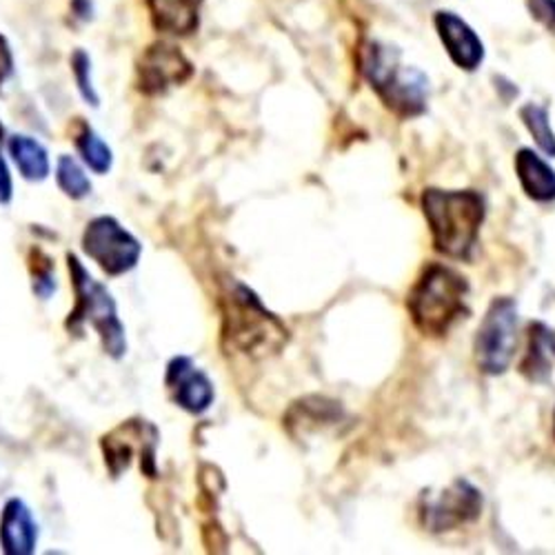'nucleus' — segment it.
Returning a JSON list of instances; mask_svg holds the SVG:
<instances>
[{
    "instance_id": "nucleus-1",
    "label": "nucleus",
    "mask_w": 555,
    "mask_h": 555,
    "mask_svg": "<svg viewBox=\"0 0 555 555\" xmlns=\"http://www.w3.org/2000/svg\"><path fill=\"white\" fill-rule=\"evenodd\" d=\"M289 332L245 285L234 283L222 298V345L229 353L267 358L281 351Z\"/></svg>"
},
{
    "instance_id": "nucleus-2",
    "label": "nucleus",
    "mask_w": 555,
    "mask_h": 555,
    "mask_svg": "<svg viewBox=\"0 0 555 555\" xmlns=\"http://www.w3.org/2000/svg\"><path fill=\"white\" fill-rule=\"evenodd\" d=\"M423 211L431 229L434 249L453 260H469L487 216L485 198L474 192L425 190Z\"/></svg>"
},
{
    "instance_id": "nucleus-3",
    "label": "nucleus",
    "mask_w": 555,
    "mask_h": 555,
    "mask_svg": "<svg viewBox=\"0 0 555 555\" xmlns=\"http://www.w3.org/2000/svg\"><path fill=\"white\" fill-rule=\"evenodd\" d=\"M360 72L398 118L409 120L427 112L429 78L418 67L402 65L400 54L389 44L364 42L360 48Z\"/></svg>"
},
{
    "instance_id": "nucleus-4",
    "label": "nucleus",
    "mask_w": 555,
    "mask_h": 555,
    "mask_svg": "<svg viewBox=\"0 0 555 555\" xmlns=\"http://www.w3.org/2000/svg\"><path fill=\"white\" fill-rule=\"evenodd\" d=\"M467 296L469 283L465 275L440 262H431L411 287L406 309L415 330L423 336L440 338L469 313Z\"/></svg>"
},
{
    "instance_id": "nucleus-5",
    "label": "nucleus",
    "mask_w": 555,
    "mask_h": 555,
    "mask_svg": "<svg viewBox=\"0 0 555 555\" xmlns=\"http://www.w3.org/2000/svg\"><path fill=\"white\" fill-rule=\"evenodd\" d=\"M67 260H69L74 292H76V307L69 313L67 327L74 334L82 332L85 325L94 327L96 334L101 336L103 349L112 358H122L127 351L125 327L118 320V309L112 294L99 281L91 278V273L82 267V262L76 256L69 254Z\"/></svg>"
},
{
    "instance_id": "nucleus-6",
    "label": "nucleus",
    "mask_w": 555,
    "mask_h": 555,
    "mask_svg": "<svg viewBox=\"0 0 555 555\" xmlns=\"http://www.w3.org/2000/svg\"><path fill=\"white\" fill-rule=\"evenodd\" d=\"M518 305L512 298H495L487 309L476 336V360L487 376H502L516 356Z\"/></svg>"
},
{
    "instance_id": "nucleus-7",
    "label": "nucleus",
    "mask_w": 555,
    "mask_h": 555,
    "mask_svg": "<svg viewBox=\"0 0 555 555\" xmlns=\"http://www.w3.org/2000/svg\"><path fill=\"white\" fill-rule=\"evenodd\" d=\"M82 249L107 275L131 271L143 254L141 243L112 216H99L87 224Z\"/></svg>"
},
{
    "instance_id": "nucleus-8",
    "label": "nucleus",
    "mask_w": 555,
    "mask_h": 555,
    "mask_svg": "<svg viewBox=\"0 0 555 555\" xmlns=\"http://www.w3.org/2000/svg\"><path fill=\"white\" fill-rule=\"evenodd\" d=\"M482 491L469 480L457 478L438 498H427L421 512L423 525L434 533L460 529L482 516Z\"/></svg>"
},
{
    "instance_id": "nucleus-9",
    "label": "nucleus",
    "mask_w": 555,
    "mask_h": 555,
    "mask_svg": "<svg viewBox=\"0 0 555 555\" xmlns=\"http://www.w3.org/2000/svg\"><path fill=\"white\" fill-rule=\"evenodd\" d=\"M138 89L147 96L165 94L167 89L188 82L194 76L192 61L171 42H156L138 61Z\"/></svg>"
},
{
    "instance_id": "nucleus-10",
    "label": "nucleus",
    "mask_w": 555,
    "mask_h": 555,
    "mask_svg": "<svg viewBox=\"0 0 555 555\" xmlns=\"http://www.w3.org/2000/svg\"><path fill=\"white\" fill-rule=\"evenodd\" d=\"M434 25L442 48L447 50L455 67L465 72H476L485 63V42L465 18H460L449 10H440L434 16Z\"/></svg>"
},
{
    "instance_id": "nucleus-11",
    "label": "nucleus",
    "mask_w": 555,
    "mask_h": 555,
    "mask_svg": "<svg viewBox=\"0 0 555 555\" xmlns=\"http://www.w3.org/2000/svg\"><path fill=\"white\" fill-rule=\"evenodd\" d=\"M145 423V421H143ZM141 421H129L125 425H120L118 429H114L109 436L103 438V451H105V465L109 469V474L114 478H120L122 472L129 469L131 465V455L133 451H141L145 462L150 465L152 474H154V453H156V444H158V431L154 425H147V429L143 431V436L135 440L138 431L143 427Z\"/></svg>"
},
{
    "instance_id": "nucleus-12",
    "label": "nucleus",
    "mask_w": 555,
    "mask_h": 555,
    "mask_svg": "<svg viewBox=\"0 0 555 555\" xmlns=\"http://www.w3.org/2000/svg\"><path fill=\"white\" fill-rule=\"evenodd\" d=\"M167 389L178 406L190 413H205L214 404V385L192 358H173L167 366Z\"/></svg>"
},
{
    "instance_id": "nucleus-13",
    "label": "nucleus",
    "mask_w": 555,
    "mask_h": 555,
    "mask_svg": "<svg viewBox=\"0 0 555 555\" xmlns=\"http://www.w3.org/2000/svg\"><path fill=\"white\" fill-rule=\"evenodd\" d=\"M38 542V525L29 512V506L12 498L0 518V546L8 555H29Z\"/></svg>"
},
{
    "instance_id": "nucleus-14",
    "label": "nucleus",
    "mask_w": 555,
    "mask_h": 555,
    "mask_svg": "<svg viewBox=\"0 0 555 555\" xmlns=\"http://www.w3.org/2000/svg\"><path fill=\"white\" fill-rule=\"evenodd\" d=\"M205 0H147L152 23L169 36H192L201 27Z\"/></svg>"
},
{
    "instance_id": "nucleus-15",
    "label": "nucleus",
    "mask_w": 555,
    "mask_h": 555,
    "mask_svg": "<svg viewBox=\"0 0 555 555\" xmlns=\"http://www.w3.org/2000/svg\"><path fill=\"white\" fill-rule=\"evenodd\" d=\"M516 173L522 192L535 203L555 201V169L533 150H520L516 154Z\"/></svg>"
},
{
    "instance_id": "nucleus-16",
    "label": "nucleus",
    "mask_w": 555,
    "mask_h": 555,
    "mask_svg": "<svg viewBox=\"0 0 555 555\" xmlns=\"http://www.w3.org/2000/svg\"><path fill=\"white\" fill-rule=\"evenodd\" d=\"M548 332L551 330L542 322H533L529 327V351L520 364V372L531 383H546L553 372Z\"/></svg>"
},
{
    "instance_id": "nucleus-17",
    "label": "nucleus",
    "mask_w": 555,
    "mask_h": 555,
    "mask_svg": "<svg viewBox=\"0 0 555 555\" xmlns=\"http://www.w3.org/2000/svg\"><path fill=\"white\" fill-rule=\"evenodd\" d=\"M10 154L27 180H44L50 173V158L44 147L29 135H12Z\"/></svg>"
},
{
    "instance_id": "nucleus-18",
    "label": "nucleus",
    "mask_w": 555,
    "mask_h": 555,
    "mask_svg": "<svg viewBox=\"0 0 555 555\" xmlns=\"http://www.w3.org/2000/svg\"><path fill=\"white\" fill-rule=\"evenodd\" d=\"M76 147L89 169H94L96 173H107L112 169V163H114L112 150L107 147L103 138L85 122L76 131Z\"/></svg>"
},
{
    "instance_id": "nucleus-19",
    "label": "nucleus",
    "mask_w": 555,
    "mask_h": 555,
    "mask_svg": "<svg viewBox=\"0 0 555 555\" xmlns=\"http://www.w3.org/2000/svg\"><path fill=\"white\" fill-rule=\"evenodd\" d=\"M520 120L525 122V127L529 129V133L533 135V141L538 143V147L555 158V131L551 129L548 122V112L535 103H527L520 107Z\"/></svg>"
},
{
    "instance_id": "nucleus-20",
    "label": "nucleus",
    "mask_w": 555,
    "mask_h": 555,
    "mask_svg": "<svg viewBox=\"0 0 555 555\" xmlns=\"http://www.w3.org/2000/svg\"><path fill=\"white\" fill-rule=\"evenodd\" d=\"M59 188L74 201H80L91 194V180L82 171V167L72 156H61L56 167Z\"/></svg>"
},
{
    "instance_id": "nucleus-21",
    "label": "nucleus",
    "mask_w": 555,
    "mask_h": 555,
    "mask_svg": "<svg viewBox=\"0 0 555 555\" xmlns=\"http://www.w3.org/2000/svg\"><path fill=\"white\" fill-rule=\"evenodd\" d=\"M72 72H74V78H76V85H78V91L82 94V99L89 105L96 107L99 105V94L94 89V82H91V59L87 56V52H82V50L74 52Z\"/></svg>"
},
{
    "instance_id": "nucleus-22",
    "label": "nucleus",
    "mask_w": 555,
    "mask_h": 555,
    "mask_svg": "<svg viewBox=\"0 0 555 555\" xmlns=\"http://www.w3.org/2000/svg\"><path fill=\"white\" fill-rule=\"evenodd\" d=\"M36 260L31 262V273H34V292L40 298H50L56 289V281H54V264L48 256H42L40 251H34Z\"/></svg>"
},
{
    "instance_id": "nucleus-23",
    "label": "nucleus",
    "mask_w": 555,
    "mask_h": 555,
    "mask_svg": "<svg viewBox=\"0 0 555 555\" xmlns=\"http://www.w3.org/2000/svg\"><path fill=\"white\" fill-rule=\"evenodd\" d=\"M527 10L533 21L555 34V0H527Z\"/></svg>"
},
{
    "instance_id": "nucleus-24",
    "label": "nucleus",
    "mask_w": 555,
    "mask_h": 555,
    "mask_svg": "<svg viewBox=\"0 0 555 555\" xmlns=\"http://www.w3.org/2000/svg\"><path fill=\"white\" fill-rule=\"evenodd\" d=\"M12 72H14V54L8 38L0 34V87H3V82L12 76Z\"/></svg>"
},
{
    "instance_id": "nucleus-25",
    "label": "nucleus",
    "mask_w": 555,
    "mask_h": 555,
    "mask_svg": "<svg viewBox=\"0 0 555 555\" xmlns=\"http://www.w3.org/2000/svg\"><path fill=\"white\" fill-rule=\"evenodd\" d=\"M10 201H12V176L3 154H0V205H8Z\"/></svg>"
},
{
    "instance_id": "nucleus-26",
    "label": "nucleus",
    "mask_w": 555,
    "mask_h": 555,
    "mask_svg": "<svg viewBox=\"0 0 555 555\" xmlns=\"http://www.w3.org/2000/svg\"><path fill=\"white\" fill-rule=\"evenodd\" d=\"M72 12H74L78 18L87 21V18L91 16V0H74V3H72Z\"/></svg>"
},
{
    "instance_id": "nucleus-27",
    "label": "nucleus",
    "mask_w": 555,
    "mask_h": 555,
    "mask_svg": "<svg viewBox=\"0 0 555 555\" xmlns=\"http://www.w3.org/2000/svg\"><path fill=\"white\" fill-rule=\"evenodd\" d=\"M548 347L555 353V332H548Z\"/></svg>"
},
{
    "instance_id": "nucleus-28",
    "label": "nucleus",
    "mask_w": 555,
    "mask_h": 555,
    "mask_svg": "<svg viewBox=\"0 0 555 555\" xmlns=\"http://www.w3.org/2000/svg\"><path fill=\"white\" fill-rule=\"evenodd\" d=\"M553 436H555V413H553Z\"/></svg>"
},
{
    "instance_id": "nucleus-29",
    "label": "nucleus",
    "mask_w": 555,
    "mask_h": 555,
    "mask_svg": "<svg viewBox=\"0 0 555 555\" xmlns=\"http://www.w3.org/2000/svg\"><path fill=\"white\" fill-rule=\"evenodd\" d=\"M0 138H3V125H0Z\"/></svg>"
}]
</instances>
